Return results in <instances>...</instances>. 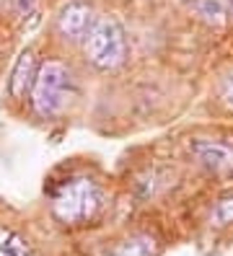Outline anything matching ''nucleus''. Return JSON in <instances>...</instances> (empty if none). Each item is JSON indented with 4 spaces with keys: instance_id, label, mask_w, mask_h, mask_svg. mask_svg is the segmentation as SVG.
I'll use <instances>...</instances> for the list:
<instances>
[{
    "instance_id": "1",
    "label": "nucleus",
    "mask_w": 233,
    "mask_h": 256,
    "mask_svg": "<svg viewBox=\"0 0 233 256\" xmlns=\"http://www.w3.org/2000/svg\"><path fill=\"white\" fill-rule=\"evenodd\" d=\"M104 207L101 186L88 176H73L52 192V215L62 225H83L99 218Z\"/></svg>"
},
{
    "instance_id": "2",
    "label": "nucleus",
    "mask_w": 233,
    "mask_h": 256,
    "mask_svg": "<svg viewBox=\"0 0 233 256\" xmlns=\"http://www.w3.org/2000/svg\"><path fill=\"white\" fill-rule=\"evenodd\" d=\"M75 94V80L73 72L62 65V62H44L37 70V80L31 88V104L39 116H55L68 106V101Z\"/></svg>"
},
{
    "instance_id": "3",
    "label": "nucleus",
    "mask_w": 233,
    "mask_h": 256,
    "mask_svg": "<svg viewBox=\"0 0 233 256\" xmlns=\"http://www.w3.org/2000/svg\"><path fill=\"white\" fill-rule=\"evenodd\" d=\"M86 57L93 68L114 70L127 57V36L114 18H99L83 39Z\"/></svg>"
},
{
    "instance_id": "4",
    "label": "nucleus",
    "mask_w": 233,
    "mask_h": 256,
    "mask_svg": "<svg viewBox=\"0 0 233 256\" xmlns=\"http://www.w3.org/2000/svg\"><path fill=\"white\" fill-rule=\"evenodd\" d=\"M96 24L93 21V10L88 3H81V0H73L65 8L60 10V18H57V26H60V34L65 39H86V34L91 32V26Z\"/></svg>"
},
{
    "instance_id": "5",
    "label": "nucleus",
    "mask_w": 233,
    "mask_h": 256,
    "mask_svg": "<svg viewBox=\"0 0 233 256\" xmlns=\"http://www.w3.org/2000/svg\"><path fill=\"white\" fill-rule=\"evenodd\" d=\"M194 156L210 166L215 171H233V145L228 142H212V140H199L192 145Z\"/></svg>"
},
{
    "instance_id": "6",
    "label": "nucleus",
    "mask_w": 233,
    "mask_h": 256,
    "mask_svg": "<svg viewBox=\"0 0 233 256\" xmlns=\"http://www.w3.org/2000/svg\"><path fill=\"white\" fill-rule=\"evenodd\" d=\"M37 80V60H34V50H24L19 54L11 72V94L16 98H24L29 88H34Z\"/></svg>"
},
{
    "instance_id": "7",
    "label": "nucleus",
    "mask_w": 233,
    "mask_h": 256,
    "mask_svg": "<svg viewBox=\"0 0 233 256\" xmlns=\"http://www.w3.org/2000/svg\"><path fill=\"white\" fill-rule=\"evenodd\" d=\"M192 10L212 26H225L233 13V0H189Z\"/></svg>"
},
{
    "instance_id": "8",
    "label": "nucleus",
    "mask_w": 233,
    "mask_h": 256,
    "mask_svg": "<svg viewBox=\"0 0 233 256\" xmlns=\"http://www.w3.org/2000/svg\"><path fill=\"white\" fill-rule=\"evenodd\" d=\"M158 251V244H155V238L148 236V233H137L127 240H122L112 248V256H155Z\"/></svg>"
},
{
    "instance_id": "9",
    "label": "nucleus",
    "mask_w": 233,
    "mask_h": 256,
    "mask_svg": "<svg viewBox=\"0 0 233 256\" xmlns=\"http://www.w3.org/2000/svg\"><path fill=\"white\" fill-rule=\"evenodd\" d=\"M0 256H31V248L19 233L0 230Z\"/></svg>"
},
{
    "instance_id": "10",
    "label": "nucleus",
    "mask_w": 233,
    "mask_h": 256,
    "mask_svg": "<svg viewBox=\"0 0 233 256\" xmlns=\"http://www.w3.org/2000/svg\"><path fill=\"white\" fill-rule=\"evenodd\" d=\"M215 222L217 225H230L233 222V194L230 197H223L220 202L215 204Z\"/></svg>"
},
{
    "instance_id": "11",
    "label": "nucleus",
    "mask_w": 233,
    "mask_h": 256,
    "mask_svg": "<svg viewBox=\"0 0 233 256\" xmlns=\"http://www.w3.org/2000/svg\"><path fill=\"white\" fill-rule=\"evenodd\" d=\"M8 3L16 13H21V16H29V13L37 8V0H8Z\"/></svg>"
},
{
    "instance_id": "12",
    "label": "nucleus",
    "mask_w": 233,
    "mask_h": 256,
    "mask_svg": "<svg viewBox=\"0 0 233 256\" xmlns=\"http://www.w3.org/2000/svg\"><path fill=\"white\" fill-rule=\"evenodd\" d=\"M223 96H225V101H228V106L233 109V75L225 80V88H223Z\"/></svg>"
}]
</instances>
